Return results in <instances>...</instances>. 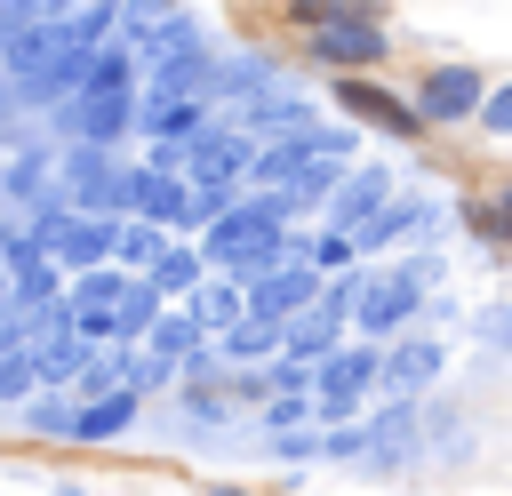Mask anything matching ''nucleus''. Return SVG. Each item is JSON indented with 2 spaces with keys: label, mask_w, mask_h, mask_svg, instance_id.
<instances>
[{
  "label": "nucleus",
  "mask_w": 512,
  "mask_h": 496,
  "mask_svg": "<svg viewBox=\"0 0 512 496\" xmlns=\"http://www.w3.org/2000/svg\"><path fill=\"white\" fill-rule=\"evenodd\" d=\"M280 16H288V32H304V56L328 80H360V72L392 64V24L368 0H288Z\"/></svg>",
  "instance_id": "obj_1"
},
{
  "label": "nucleus",
  "mask_w": 512,
  "mask_h": 496,
  "mask_svg": "<svg viewBox=\"0 0 512 496\" xmlns=\"http://www.w3.org/2000/svg\"><path fill=\"white\" fill-rule=\"evenodd\" d=\"M440 248H408V256H392V264H376L368 280H360V304H352V344H400V336H416V320H424V296H440Z\"/></svg>",
  "instance_id": "obj_2"
},
{
  "label": "nucleus",
  "mask_w": 512,
  "mask_h": 496,
  "mask_svg": "<svg viewBox=\"0 0 512 496\" xmlns=\"http://www.w3.org/2000/svg\"><path fill=\"white\" fill-rule=\"evenodd\" d=\"M128 152H80V144H56V200L80 208V216H104L120 224L128 216Z\"/></svg>",
  "instance_id": "obj_3"
},
{
  "label": "nucleus",
  "mask_w": 512,
  "mask_h": 496,
  "mask_svg": "<svg viewBox=\"0 0 512 496\" xmlns=\"http://www.w3.org/2000/svg\"><path fill=\"white\" fill-rule=\"evenodd\" d=\"M488 88H496V72H480V64H424L408 80V104H416L424 136H448V128H472L480 120Z\"/></svg>",
  "instance_id": "obj_4"
},
{
  "label": "nucleus",
  "mask_w": 512,
  "mask_h": 496,
  "mask_svg": "<svg viewBox=\"0 0 512 496\" xmlns=\"http://www.w3.org/2000/svg\"><path fill=\"white\" fill-rule=\"evenodd\" d=\"M328 104L360 128V136H392V144H424V120H416V104H408V88H392V80H376V72H360V80H328Z\"/></svg>",
  "instance_id": "obj_5"
},
{
  "label": "nucleus",
  "mask_w": 512,
  "mask_h": 496,
  "mask_svg": "<svg viewBox=\"0 0 512 496\" xmlns=\"http://www.w3.org/2000/svg\"><path fill=\"white\" fill-rule=\"evenodd\" d=\"M144 128V96H80L56 112V144H80V152H128V136Z\"/></svg>",
  "instance_id": "obj_6"
},
{
  "label": "nucleus",
  "mask_w": 512,
  "mask_h": 496,
  "mask_svg": "<svg viewBox=\"0 0 512 496\" xmlns=\"http://www.w3.org/2000/svg\"><path fill=\"white\" fill-rule=\"evenodd\" d=\"M440 368H448V336H400V344H384V368H376V408H424V392L440 384Z\"/></svg>",
  "instance_id": "obj_7"
},
{
  "label": "nucleus",
  "mask_w": 512,
  "mask_h": 496,
  "mask_svg": "<svg viewBox=\"0 0 512 496\" xmlns=\"http://www.w3.org/2000/svg\"><path fill=\"white\" fill-rule=\"evenodd\" d=\"M120 296H128V272H88V280H64V320H72V336L88 344V352H104V344H120Z\"/></svg>",
  "instance_id": "obj_8"
},
{
  "label": "nucleus",
  "mask_w": 512,
  "mask_h": 496,
  "mask_svg": "<svg viewBox=\"0 0 512 496\" xmlns=\"http://www.w3.org/2000/svg\"><path fill=\"white\" fill-rule=\"evenodd\" d=\"M392 200H400V176H392L384 160H360V168L336 184V200L320 208V232H344V240H352V232H360V224H376Z\"/></svg>",
  "instance_id": "obj_9"
},
{
  "label": "nucleus",
  "mask_w": 512,
  "mask_h": 496,
  "mask_svg": "<svg viewBox=\"0 0 512 496\" xmlns=\"http://www.w3.org/2000/svg\"><path fill=\"white\" fill-rule=\"evenodd\" d=\"M224 128H240L248 144H272V136H296V128H320V96H312L304 80H288V88H272V96H256V104H240V112H224Z\"/></svg>",
  "instance_id": "obj_10"
},
{
  "label": "nucleus",
  "mask_w": 512,
  "mask_h": 496,
  "mask_svg": "<svg viewBox=\"0 0 512 496\" xmlns=\"http://www.w3.org/2000/svg\"><path fill=\"white\" fill-rule=\"evenodd\" d=\"M248 152H256V144H248L240 128H224V120H216V128L192 144L184 184H200V192H240V184H248Z\"/></svg>",
  "instance_id": "obj_11"
},
{
  "label": "nucleus",
  "mask_w": 512,
  "mask_h": 496,
  "mask_svg": "<svg viewBox=\"0 0 512 496\" xmlns=\"http://www.w3.org/2000/svg\"><path fill=\"white\" fill-rule=\"evenodd\" d=\"M320 272L312 264H280V272H264V280H248V320H272V328H288L296 312H312L320 304Z\"/></svg>",
  "instance_id": "obj_12"
},
{
  "label": "nucleus",
  "mask_w": 512,
  "mask_h": 496,
  "mask_svg": "<svg viewBox=\"0 0 512 496\" xmlns=\"http://www.w3.org/2000/svg\"><path fill=\"white\" fill-rule=\"evenodd\" d=\"M184 200H192L184 176H160V168L136 160V168H128V216H120V224H160V232L176 240V232H184Z\"/></svg>",
  "instance_id": "obj_13"
},
{
  "label": "nucleus",
  "mask_w": 512,
  "mask_h": 496,
  "mask_svg": "<svg viewBox=\"0 0 512 496\" xmlns=\"http://www.w3.org/2000/svg\"><path fill=\"white\" fill-rule=\"evenodd\" d=\"M360 432H368V456H360L368 472H392V464L424 456V408H368Z\"/></svg>",
  "instance_id": "obj_14"
},
{
  "label": "nucleus",
  "mask_w": 512,
  "mask_h": 496,
  "mask_svg": "<svg viewBox=\"0 0 512 496\" xmlns=\"http://www.w3.org/2000/svg\"><path fill=\"white\" fill-rule=\"evenodd\" d=\"M144 424V400L136 392H104V400H80L72 408V448H104V440H128Z\"/></svg>",
  "instance_id": "obj_15"
},
{
  "label": "nucleus",
  "mask_w": 512,
  "mask_h": 496,
  "mask_svg": "<svg viewBox=\"0 0 512 496\" xmlns=\"http://www.w3.org/2000/svg\"><path fill=\"white\" fill-rule=\"evenodd\" d=\"M208 48H216V40H208V24H200L192 8H168V16L152 24V40L136 48V64H144V72H160V64H176V56H208Z\"/></svg>",
  "instance_id": "obj_16"
},
{
  "label": "nucleus",
  "mask_w": 512,
  "mask_h": 496,
  "mask_svg": "<svg viewBox=\"0 0 512 496\" xmlns=\"http://www.w3.org/2000/svg\"><path fill=\"white\" fill-rule=\"evenodd\" d=\"M288 352V328H272V320H240L232 336H216V360H224V376H248V368H272Z\"/></svg>",
  "instance_id": "obj_17"
},
{
  "label": "nucleus",
  "mask_w": 512,
  "mask_h": 496,
  "mask_svg": "<svg viewBox=\"0 0 512 496\" xmlns=\"http://www.w3.org/2000/svg\"><path fill=\"white\" fill-rule=\"evenodd\" d=\"M144 280H152V296H160V304H192V296H200V280H208L200 240H168V248H160V264H152Z\"/></svg>",
  "instance_id": "obj_18"
},
{
  "label": "nucleus",
  "mask_w": 512,
  "mask_h": 496,
  "mask_svg": "<svg viewBox=\"0 0 512 496\" xmlns=\"http://www.w3.org/2000/svg\"><path fill=\"white\" fill-rule=\"evenodd\" d=\"M128 88H144V64L120 48V40H104L88 64H80V96H128ZM72 96V104H80Z\"/></svg>",
  "instance_id": "obj_19"
},
{
  "label": "nucleus",
  "mask_w": 512,
  "mask_h": 496,
  "mask_svg": "<svg viewBox=\"0 0 512 496\" xmlns=\"http://www.w3.org/2000/svg\"><path fill=\"white\" fill-rule=\"evenodd\" d=\"M464 224H472V240H480V248H512V176L480 184V192L464 200Z\"/></svg>",
  "instance_id": "obj_20"
},
{
  "label": "nucleus",
  "mask_w": 512,
  "mask_h": 496,
  "mask_svg": "<svg viewBox=\"0 0 512 496\" xmlns=\"http://www.w3.org/2000/svg\"><path fill=\"white\" fill-rule=\"evenodd\" d=\"M192 320L208 328V344H216V336H232V328L248 320V288H240V280H216V272H208V280H200V296H192Z\"/></svg>",
  "instance_id": "obj_21"
},
{
  "label": "nucleus",
  "mask_w": 512,
  "mask_h": 496,
  "mask_svg": "<svg viewBox=\"0 0 512 496\" xmlns=\"http://www.w3.org/2000/svg\"><path fill=\"white\" fill-rule=\"evenodd\" d=\"M200 344H208V328L192 320V304H168V312L152 320V336H144L152 360H184V352H200Z\"/></svg>",
  "instance_id": "obj_22"
},
{
  "label": "nucleus",
  "mask_w": 512,
  "mask_h": 496,
  "mask_svg": "<svg viewBox=\"0 0 512 496\" xmlns=\"http://www.w3.org/2000/svg\"><path fill=\"white\" fill-rule=\"evenodd\" d=\"M160 248H168V232H160V224H120V240H112V272L144 280V272L160 264Z\"/></svg>",
  "instance_id": "obj_23"
},
{
  "label": "nucleus",
  "mask_w": 512,
  "mask_h": 496,
  "mask_svg": "<svg viewBox=\"0 0 512 496\" xmlns=\"http://www.w3.org/2000/svg\"><path fill=\"white\" fill-rule=\"evenodd\" d=\"M16 424H24L32 440H72V392H32V400L16 408Z\"/></svg>",
  "instance_id": "obj_24"
},
{
  "label": "nucleus",
  "mask_w": 512,
  "mask_h": 496,
  "mask_svg": "<svg viewBox=\"0 0 512 496\" xmlns=\"http://www.w3.org/2000/svg\"><path fill=\"white\" fill-rule=\"evenodd\" d=\"M160 312H168V304L152 296V280H128V296H120V344H144Z\"/></svg>",
  "instance_id": "obj_25"
},
{
  "label": "nucleus",
  "mask_w": 512,
  "mask_h": 496,
  "mask_svg": "<svg viewBox=\"0 0 512 496\" xmlns=\"http://www.w3.org/2000/svg\"><path fill=\"white\" fill-rule=\"evenodd\" d=\"M168 416H176V424H200V432H216V424H232L240 408H232L224 392H176V400H168Z\"/></svg>",
  "instance_id": "obj_26"
},
{
  "label": "nucleus",
  "mask_w": 512,
  "mask_h": 496,
  "mask_svg": "<svg viewBox=\"0 0 512 496\" xmlns=\"http://www.w3.org/2000/svg\"><path fill=\"white\" fill-rule=\"evenodd\" d=\"M304 424H312V400H304V392H288V400H264V408H256V432H264V440L304 432Z\"/></svg>",
  "instance_id": "obj_27"
},
{
  "label": "nucleus",
  "mask_w": 512,
  "mask_h": 496,
  "mask_svg": "<svg viewBox=\"0 0 512 496\" xmlns=\"http://www.w3.org/2000/svg\"><path fill=\"white\" fill-rule=\"evenodd\" d=\"M40 392V368H32V352H0V408H24Z\"/></svg>",
  "instance_id": "obj_28"
},
{
  "label": "nucleus",
  "mask_w": 512,
  "mask_h": 496,
  "mask_svg": "<svg viewBox=\"0 0 512 496\" xmlns=\"http://www.w3.org/2000/svg\"><path fill=\"white\" fill-rule=\"evenodd\" d=\"M360 456H368V432H360V424L320 432V464H360Z\"/></svg>",
  "instance_id": "obj_29"
},
{
  "label": "nucleus",
  "mask_w": 512,
  "mask_h": 496,
  "mask_svg": "<svg viewBox=\"0 0 512 496\" xmlns=\"http://www.w3.org/2000/svg\"><path fill=\"white\" fill-rule=\"evenodd\" d=\"M480 136H512V72L488 88V104H480V120H472Z\"/></svg>",
  "instance_id": "obj_30"
},
{
  "label": "nucleus",
  "mask_w": 512,
  "mask_h": 496,
  "mask_svg": "<svg viewBox=\"0 0 512 496\" xmlns=\"http://www.w3.org/2000/svg\"><path fill=\"white\" fill-rule=\"evenodd\" d=\"M272 456H280V464H312V456H320V424H304V432H280V440H272Z\"/></svg>",
  "instance_id": "obj_31"
},
{
  "label": "nucleus",
  "mask_w": 512,
  "mask_h": 496,
  "mask_svg": "<svg viewBox=\"0 0 512 496\" xmlns=\"http://www.w3.org/2000/svg\"><path fill=\"white\" fill-rule=\"evenodd\" d=\"M456 320H464V304H456V296H424V320H416V328H424V336H440V328H456Z\"/></svg>",
  "instance_id": "obj_32"
},
{
  "label": "nucleus",
  "mask_w": 512,
  "mask_h": 496,
  "mask_svg": "<svg viewBox=\"0 0 512 496\" xmlns=\"http://www.w3.org/2000/svg\"><path fill=\"white\" fill-rule=\"evenodd\" d=\"M200 496H256V488H232V480H208Z\"/></svg>",
  "instance_id": "obj_33"
},
{
  "label": "nucleus",
  "mask_w": 512,
  "mask_h": 496,
  "mask_svg": "<svg viewBox=\"0 0 512 496\" xmlns=\"http://www.w3.org/2000/svg\"><path fill=\"white\" fill-rule=\"evenodd\" d=\"M48 496H88V488H72V480H56V488H48Z\"/></svg>",
  "instance_id": "obj_34"
},
{
  "label": "nucleus",
  "mask_w": 512,
  "mask_h": 496,
  "mask_svg": "<svg viewBox=\"0 0 512 496\" xmlns=\"http://www.w3.org/2000/svg\"><path fill=\"white\" fill-rule=\"evenodd\" d=\"M496 344H512V304H504V328H496Z\"/></svg>",
  "instance_id": "obj_35"
}]
</instances>
